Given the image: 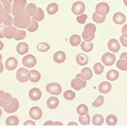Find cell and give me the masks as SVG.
Instances as JSON below:
<instances>
[{"mask_svg":"<svg viewBox=\"0 0 127 128\" xmlns=\"http://www.w3.org/2000/svg\"><path fill=\"white\" fill-rule=\"evenodd\" d=\"M2 22L5 26H11L13 24L12 18L10 14L5 12L1 16Z\"/></svg>","mask_w":127,"mask_h":128,"instance_id":"25","label":"cell"},{"mask_svg":"<svg viewBox=\"0 0 127 128\" xmlns=\"http://www.w3.org/2000/svg\"><path fill=\"white\" fill-rule=\"evenodd\" d=\"M47 106L51 109H55L58 106L59 104V99L55 96H51L47 100Z\"/></svg>","mask_w":127,"mask_h":128,"instance_id":"21","label":"cell"},{"mask_svg":"<svg viewBox=\"0 0 127 128\" xmlns=\"http://www.w3.org/2000/svg\"><path fill=\"white\" fill-rule=\"evenodd\" d=\"M81 42V38L79 35L78 34L72 35L69 39V42L71 45L74 47H76L79 45Z\"/></svg>","mask_w":127,"mask_h":128,"instance_id":"28","label":"cell"},{"mask_svg":"<svg viewBox=\"0 0 127 128\" xmlns=\"http://www.w3.org/2000/svg\"><path fill=\"white\" fill-rule=\"evenodd\" d=\"M29 116L32 119L37 120L40 119L42 116V111L38 106H33L30 109Z\"/></svg>","mask_w":127,"mask_h":128,"instance_id":"11","label":"cell"},{"mask_svg":"<svg viewBox=\"0 0 127 128\" xmlns=\"http://www.w3.org/2000/svg\"><path fill=\"white\" fill-rule=\"evenodd\" d=\"M76 94L74 92L71 90H67L64 93L63 96L64 98L68 100H71L74 99Z\"/></svg>","mask_w":127,"mask_h":128,"instance_id":"41","label":"cell"},{"mask_svg":"<svg viewBox=\"0 0 127 128\" xmlns=\"http://www.w3.org/2000/svg\"><path fill=\"white\" fill-rule=\"evenodd\" d=\"M122 33L124 37L127 38V24H125L122 29Z\"/></svg>","mask_w":127,"mask_h":128,"instance_id":"52","label":"cell"},{"mask_svg":"<svg viewBox=\"0 0 127 128\" xmlns=\"http://www.w3.org/2000/svg\"><path fill=\"white\" fill-rule=\"evenodd\" d=\"M104 102V97L103 96L100 95L92 103V106L95 108H98L102 106Z\"/></svg>","mask_w":127,"mask_h":128,"instance_id":"44","label":"cell"},{"mask_svg":"<svg viewBox=\"0 0 127 128\" xmlns=\"http://www.w3.org/2000/svg\"><path fill=\"white\" fill-rule=\"evenodd\" d=\"M87 18V16L85 14H82L80 16H78L76 18V20L78 23L80 24H85Z\"/></svg>","mask_w":127,"mask_h":128,"instance_id":"47","label":"cell"},{"mask_svg":"<svg viewBox=\"0 0 127 128\" xmlns=\"http://www.w3.org/2000/svg\"><path fill=\"white\" fill-rule=\"evenodd\" d=\"M95 37V35H88L83 32L82 34V38L86 42H90L93 40Z\"/></svg>","mask_w":127,"mask_h":128,"instance_id":"48","label":"cell"},{"mask_svg":"<svg viewBox=\"0 0 127 128\" xmlns=\"http://www.w3.org/2000/svg\"><path fill=\"white\" fill-rule=\"evenodd\" d=\"M2 18H1V17L0 16V25L2 24Z\"/></svg>","mask_w":127,"mask_h":128,"instance_id":"62","label":"cell"},{"mask_svg":"<svg viewBox=\"0 0 127 128\" xmlns=\"http://www.w3.org/2000/svg\"><path fill=\"white\" fill-rule=\"evenodd\" d=\"M58 6L55 3H51L49 4L47 8V13L50 15H54L58 11Z\"/></svg>","mask_w":127,"mask_h":128,"instance_id":"31","label":"cell"},{"mask_svg":"<svg viewBox=\"0 0 127 128\" xmlns=\"http://www.w3.org/2000/svg\"><path fill=\"white\" fill-rule=\"evenodd\" d=\"M39 27V24L34 20H33L31 22V25L27 28V30L30 32H34L37 30Z\"/></svg>","mask_w":127,"mask_h":128,"instance_id":"45","label":"cell"},{"mask_svg":"<svg viewBox=\"0 0 127 128\" xmlns=\"http://www.w3.org/2000/svg\"><path fill=\"white\" fill-rule=\"evenodd\" d=\"M120 59L125 60L127 62V52L122 53L120 57Z\"/></svg>","mask_w":127,"mask_h":128,"instance_id":"55","label":"cell"},{"mask_svg":"<svg viewBox=\"0 0 127 128\" xmlns=\"http://www.w3.org/2000/svg\"><path fill=\"white\" fill-rule=\"evenodd\" d=\"M95 73L96 75H100L104 72V67L100 62H97L93 68Z\"/></svg>","mask_w":127,"mask_h":128,"instance_id":"40","label":"cell"},{"mask_svg":"<svg viewBox=\"0 0 127 128\" xmlns=\"http://www.w3.org/2000/svg\"><path fill=\"white\" fill-rule=\"evenodd\" d=\"M29 96L32 100H38L42 96V92L38 88H32L29 91Z\"/></svg>","mask_w":127,"mask_h":128,"instance_id":"13","label":"cell"},{"mask_svg":"<svg viewBox=\"0 0 127 128\" xmlns=\"http://www.w3.org/2000/svg\"><path fill=\"white\" fill-rule=\"evenodd\" d=\"M79 122L82 125H87L89 124L90 122V115L87 114L85 116H80L78 118Z\"/></svg>","mask_w":127,"mask_h":128,"instance_id":"43","label":"cell"},{"mask_svg":"<svg viewBox=\"0 0 127 128\" xmlns=\"http://www.w3.org/2000/svg\"><path fill=\"white\" fill-rule=\"evenodd\" d=\"M19 106L18 100L16 98H12L11 101L3 108L4 112L6 113L11 114L15 113L18 110Z\"/></svg>","mask_w":127,"mask_h":128,"instance_id":"5","label":"cell"},{"mask_svg":"<svg viewBox=\"0 0 127 128\" xmlns=\"http://www.w3.org/2000/svg\"><path fill=\"white\" fill-rule=\"evenodd\" d=\"M4 8L2 6V4L0 2V16H1L2 15L4 14V12H5V11H4Z\"/></svg>","mask_w":127,"mask_h":128,"instance_id":"56","label":"cell"},{"mask_svg":"<svg viewBox=\"0 0 127 128\" xmlns=\"http://www.w3.org/2000/svg\"><path fill=\"white\" fill-rule=\"evenodd\" d=\"M106 122L108 126H114L118 122V118L115 115L110 114L106 118Z\"/></svg>","mask_w":127,"mask_h":128,"instance_id":"34","label":"cell"},{"mask_svg":"<svg viewBox=\"0 0 127 128\" xmlns=\"http://www.w3.org/2000/svg\"><path fill=\"white\" fill-rule=\"evenodd\" d=\"M110 11L109 5L105 2H101L97 4L96 7V12L103 16H106Z\"/></svg>","mask_w":127,"mask_h":128,"instance_id":"9","label":"cell"},{"mask_svg":"<svg viewBox=\"0 0 127 128\" xmlns=\"http://www.w3.org/2000/svg\"><path fill=\"white\" fill-rule=\"evenodd\" d=\"M12 98V97L10 94L7 93V92H6L5 98L2 102H0V106L2 107L3 108H4L11 101Z\"/></svg>","mask_w":127,"mask_h":128,"instance_id":"46","label":"cell"},{"mask_svg":"<svg viewBox=\"0 0 127 128\" xmlns=\"http://www.w3.org/2000/svg\"><path fill=\"white\" fill-rule=\"evenodd\" d=\"M68 126H78V123L74 122H71L67 124Z\"/></svg>","mask_w":127,"mask_h":128,"instance_id":"57","label":"cell"},{"mask_svg":"<svg viewBox=\"0 0 127 128\" xmlns=\"http://www.w3.org/2000/svg\"><path fill=\"white\" fill-rule=\"evenodd\" d=\"M112 88L111 83L107 82H104L100 84L98 90L100 92L103 94H106L110 92Z\"/></svg>","mask_w":127,"mask_h":128,"instance_id":"16","label":"cell"},{"mask_svg":"<svg viewBox=\"0 0 127 128\" xmlns=\"http://www.w3.org/2000/svg\"><path fill=\"white\" fill-rule=\"evenodd\" d=\"M120 42L122 43V44L124 46L127 47V38L122 36L120 38Z\"/></svg>","mask_w":127,"mask_h":128,"instance_id":"50","label":"cell"},{"mask_svg":"<svg viewBox=\"0 0 127 128\" xmlns=\"http://www.w3.org/2000/svg\"><path fill=\"white\" fill-rule=\"evenodd\" d=\"M4 70V65L3 63L1 62L0 64V74L2 73Z\"/></svg>","mask_w":127,"mask_h":128,"instance_id":"58","label":"cell"},{"mask_svg":"<svg viewBox=\"0 0 127 128\" xmlns=\"http://www.w3.org/2000/svg\"><path fill=\"white\" fill-rule=\"evenodd\" d=\"M17 30L16 28L12 26L5 28L3 32L4 37L8 39L14 38Z\"/></svg>","mask_w":127,"mask_h":128,"instance_id":"15","label":"cell"},{"mask_svg":"<svg viewBox=\"0 0 127 128\" xmlns=\"http://www.w3.org/2000/svg\"><path fill=\"white\" fill-rule=\"evenodd\" d=\"M2 55L0 54V63H1L2 62Z\"/></svg>","mask_w":127,"mask_h":128,"instance_id":"60","label":"cell"},{"mask_svg":"<svg viewBox=\"0 0 127 128\" xmlns=\"http://www.w3.org/2000/svg\"><path fill=\"white\" fill-rule=\"evenodd\" d=\"M26 3V0H14L11 9V13L13 16H15L25 12Z\"/></svg>","mask_w":127,"mask_h":128,"instance_id":"2","label":"cell"},{"mask_svg":"<svg viewBox=\"0 0 127 128\" xmlns=\"http://www.w3.org/2000/svg\"><path fill=\"white\" fill-rule=\"evenodd\" d=\"M36 58L33 55L29 54L24 57L22 60V63L24 66L27 68H32L36 64Z\"/></svg>","mask_w":127,"mask_h":128,"instance_id":"7","label":"cell"},{"mask_svg":"<svg viewBox=\"0 0 127 128\" xmlns=\"http://www.w3.org/2000/svg\"><path fill=\"white\" fill-rule=\"evenodd\" d=\"M13 22L16 28L26 29L31 25L32 20L25 12L15 16Z\"/></svg>","mask_w":127,"mask_h":128,"instance_id":"1","label":"cell"},{"mask_svg":"<svg viewBox=\"0 0 127 128\" xmlns=\"http://www.w3.org/2000/svg\"><path fill=\"white\" fill-rule=\"evenodd\" d=\"M113 20L116 24L121 25L123 24L126 21V17L123 13L118 12L114 15Z\"/></svg>","mask_w":127,"mask_h":128,"instance_id":"19","label":"cell"},{"mask_svg":"<svg viewBox=\"0 0 127 128\" xmlns=\"http://www.w3.org/2000/svg\"><path fill=\"white\" fill-rule=\"evenodd\" d=\"M44 126H63V124L60 122H54L52 121H48L44 123Z\"/></svg>","mask_w":127,"mask_h":128,"instance_id":"49","label":"cell"},{"mask_svg":"<svg viewBox=\"0 0 127 128\" xmlns=\"http://www.w3.org/2000/svg\"><path fill=\"white\" fill-rule=\"evenodd\" d=\"M31 72L25 68H20L17 70L16 78L20 82L24 83L29 80L31 78Z\"/></svg>","mask_w":127,"mask_h":128,"instance_id":"4","label":"cell"},{"mask_svg":"<svg viewBox=\"0 0 127 128\" xmlns=\"http://www.w3.org/2000/svg\"><path fill=\"white\" fill-rule=\"evenodd\" d=\"M13 0H0L3 4L4 11L9 14L11 12V4Z\"/></svg>","mask_w":127,"mask_h":128,"instance_id":"39","label":"cell"},{"mask_svg":"<svg viewBox=\"0 0 127 128\" xmlns=\"http://www.w3.org/2000/svg\"><path fill=\"white\" fill-rule=\"evenodd\" d=\"M26 35V33L25 30L17 29L14 37V39L16 40H23L25 38Z\"/></svg>","mask_w":127,"mask_h":128,"instance_id":"38","label":"cell"},{"mask_svg":"<svg viewBox=\"0 0 127 128\" xmlns=\"http://www.w3.org/2000/svg\"><path fill=\"white\" fill-rule=\"evenodd\" d=\"M80 74L84 79L86 80H89L93 77V72L91 69L88 67L84 68L81 72Z\"/></svg>","mask_w":127,"mask_h":128,"instance_id":"23","label":"cell"},{"mask_svg":"<svg viewBox=\"0 0 127 128\" xmlns=\"http://www.w3.org/2000/svg\"><path fill=\"white\" fill-rule=\"evenodd\" d=\"M89 109L87 106L84 104H81L77 108V112L80 116L86 115Z\"/></svg>","mask_w":127,"mask_h":128,"instance_id":"32","label":"cell"},{"mask_svg":"<svg viewBox=\"0 0 127 128\" xmlns=\"http://www.w3.org/2000/svg\"><path fill=\"white\" fill-rule=\"evenodd\" d=\"M23 125L25 126H35L36 124L32 120H28L24 123Z\"/></svg>","mask_w":127,"mask_h":128,"instance_id":"51","label":"cell"},{"mask_svg":"<svg viewBox=\"0 0 127 128\" xmlns=\"http://www.w3.org/2000/svg\"><path fill=\"white\" fill-rule=\"evenodd\" d=\"M106 16H103L99 14L96 12L93 13V20L97 24H102L105 21Z\"/></svg>","mask_w":127,"mask_h":128,"instance_id":"37","label":"cell"},{"mask_svg":"<svg viewBox=\"0 0 127 128\" xmlns=\"http://www.w3.org/2000/svg\"><path fill=\"white\" fill-rule=\"evenodd\" d=\"M19 120L16 116H10L6 119L5 123L8 126H17L18 125Z\"/></svg>","mask_w":127,"mask_h":128,"instance_id":"26","label":"cell"},{"mask_svg":"<svg viewBox=\"0 0 127 128\" xmlns=\"http://www.w3.org/2000/svg\"><path fill=\"white\" fill-rule=\"evenodd\" d=\"M76 62L80 66H85L89 62V58L84 53H79L76 57Z\"/></svg>","mask_w":127,"mask_h":128,"instance_id":"20","label":"cell"},{"mask_svg":"<svg viewBox=\"0 0 127 128\" xmlns=\"http://www.w3.org/2000/svg\"><path fill=\"white\" fill-rule=\"evenodd\" d=\"M44 13L43 9L40 8H38L36 14L33 16L32 17V18L36 21H41L44 20Z\"/></svg>","mask_w":127,"mask_h":128,"instance_id":"35","label":"cell"},{"mask_svg":"<svg viewBox=\"0 0 127 128\" xmlns=\"http://www.w3.org/2000/svg\"><path fill=\"white\" fill-rule=\"evenodd\" d=\"M66 54L64 52L59 51L55 53L53 56L54 60L57 64H62L66 60Z\"/></svg>","mask_w":127,"mask_h":128,"instance_id":"17","label":"cell"},{"mask_svg":"<svg viewBox=\"0 0 127 128\" xmlns=\"http://www.w3.org/2000/svg\"><path fill=\"white\" fill-rule=\"evenodd\" d=\"M85 10V5L83 2L78 1L73 4L71 11L74 15L78 16L83 13Z\"/></svg>","mask_w":127,"mask_h":128,"instance_id":"10","label":"cell"},{"mask_svg":"<svg viewBox=\"0 0 127 128\" xmlns=\"http://www.w3.org/2000/svg\"><path fill=\"white\" fill-rule=\"evenodd\" d=\"M5 28V27L4 26H0V38H4V30Z\"/></svg>","mask_w":127,"mask_h":128,"instance_id":"54","label":"cell"},{"mask_svg":"<svg viewBox=\"0 0 127 128\" xmlns=\"http://www.w3.org/2000/svg\"><path fill=\"white\" fill-rule=\"evenodd\" d=\"M37 8L36 6L33 3L28 4L25 8L26 13L29 16L33 17L36 14Z\"/></svg>","mask_w":127,"mask_h":128,"instance_id":"24","label":"cell"},{"mask_svg":"<svg viewBox=\"0 0 127 128\" xmlns=\"http://www.w3.org/2000/svg\"><path fill=\"white\" fill-rule=\"evenodd\" d=\"M46 90L48 93L53 95H59L62 92V87L57 83H51L47 84Z\"/></svg>","mask_w":127,"mask_h":128,"instance_id":"6","label":"cell"},{"mask_svg":"<svg viewBox=\"0 0 127 128\" xmlns=\"http://www.w3.org/2000/svg\"><path fill=\"white\" fill-rule=\"evenodd\" d=\"M123 1L124 4L127 7V0H123Z\"/></svg>","mask_w":127,"mask_h":128,"instance_id":"61","label":"cell"},{"mask_svg":"<svg viewBox=\"0 0 127 128\" xmlns=\"http://www.w3.org/2000/svg\"><path fill=\"white\" fill-rule=\"evenodd\" d=\"M18 61L14 57H9L5 62V66L8 70L12 71L15 69L18 66Z\"/></svg>","mask_w":127,"mask_h":128,"instance_id":"12","label":"cell"},{"mask_svg":"<svg viewBox=\"0 0 127 128\" xmlns=\"http://www.w3.org/2000/svg\"><path fill=\"white\" fill-rule=\"evenodd\" d=\"M116 66L119 69L123 71H126L127 70V62L125 60L121 59L117 61Z\"/></svg>","mask_w":127,"mask_h":128,"instance_id":"42","label":"cell"},{"mask_svg":"<svg viewBox=\"0 0 127 128\" xmlns=\"http://www.w3.org/2000/svg\"><path fill=\"white\" fill-rule=\"evenodd\" d=\"M36 48L39 51L44 52L50 50V46L46 42H40L37 45Z\"/></svg>","mask_w":127,"mask_h":128,"instance_id":"36","label":"cell"},{"mask_svg":"<svg viewBox=\"0 0 127 128\" xmlns=\"http://www.w3.org/2000/svg\"><path fill=\"white\" fill-rule=\"evenodd\" d=\"M29 50V46L25 42H20L17 46V52L20 55H23L27 53Z\"/></svg>","mask_w":127,"mask_h":128,"instance_id":"18","label":"cell"},{"mask_svg":"<svg viewBox=\"0 0 127 128\" xmlns=\"http://www.w3.org/2000/svg\"><path fill=\"white\" fill-rule=\"evenodd\" d=\"M6 97V92L2 90H0V102L4 101Z\"/></svg>","mask_w":127,"mask_h":128,"instance_id":"53","label":"cell"},{"mask_svg":"<svg viewBox=\"0 0 127 128\" xmlns=\"http://www.w3.org/2000/svg\"><path fill=\"white\" fill-rule=\"evenodd\" d=\"M109 50L114 53H117L120 50L121 46L118 40L115 39H111L107 44Z\"/></svg>","mask_w":127,"mask_h":128,"instance_id":"14","label":"cell"},{"mask_svg":"<svg viewBox=\"0 0 127 128\" xmlns=\"http://www.w3.org/2000/svg\"><path fill=\"white\" fill-rule=\"evenodd\" d=\"M4 46V45L3 43L2 42L0 41V51H1L3 48Z\"/></svg>","mask_w":127,"mask_h":128,"instance_id":"59","label":"cell"},{"mask_svg":"<svg viewBox=\"0 0 127 128\" xmlns=\"http://www.w3.org/2000/svg\"><path fill=\"white\" fill-rule=\"evenodd\" d=\"M102 61L107 66H112L116 61V56L112 53L107 52L104 54L102 57Z\"/></svg>","mask_w":127,"mask_h":128,"instance_id":"8","label":"cell"},{"mask_svg":"<svg viewBox=\"0 0 127 128\" xmlns=\"http://www.w3.org/2000/svg\"><path fill=\"white\" fill-rule=\"evenodd\" d=\"M104 118L103 116L100 114H96L94 115L92 119L93 124L96 126H100L103 124Z\"/></svg>","mask_w":127,"mask_h":128,"instance_id":"29","label":"cell"},{"mask_svg":"<svg viewBox=\"0 0 127 128\" xmlns=\"http://www.w3.org/2000/svg\"><path fill=\"white\" fill-rule=\"evenodd\" d=\"M119 74L115 70H111L107 72L106 74V78L108 80L114 81L118 78Z\"/></svg>","mask_w":127,"mask_h":128,"instance_id":"27","label":"cell"},{"mask_svg":"<svg viewBox=\"0 0 127 128\" xmlns=\"http://www.w3.org/2000/svg\"><path fill=\"white\" fill-rule=\"evenodd\" d=\"M81 48L83 51L89 52H91L93 48V44L92 42H82L81 44Z\"/></svg>","mask_w":127,"mask_h":128,"instance_id":"33","label":"cell"},{"mask_svg":"<svg viewBox=\"0 0 127 128\" xmlns=\"http://www.w3.org/2000/svg\"><path fill=\"white\" fill-rule=\"evenodd\" d=\"M96 30V28L94 24L91 23H89L85 25L84 33L88 35H93L95 34Z\"/></svg>","mask_w":127,"mask_h":128,"instance_id":"22","label":"cell"},{"mask_svg":"<svg viewBox=\"0 0 127 128\" xmlns=\"http://www.w3.org/2000/svg\"><path fill=\"white\" fill-rule=\"evenodd\" d=\"M2 110H1V109L0 108V116H1V115H2Z\"/></svg>","mask_w":127,"mask_h":128,"instance_id":"63","label":"cell"},{"mask_svg":"<svg viewBox=\"0 0 127 128\" xmlns=\"http://www.w3.org/2000/svg\"><path fill=\"white\" fill-rule=\"evenodd\" d=\"M31 72V78H30V80L31 82L33 83L38 82L41 79V75L39 72L37 70H32L30 71Z\"/></svg>","mask_w":127,"mask_h":128,"instance_id":"30","label":"cell"},{"mask_svg":"<svg viewBox=\"0 0 127 128\" xmlns=\"http://www.w3.org/2000/svg\"><path fill=\"white\" fill-rule=\"evenodd\" d=\"M86 85V80L78 74L76 78L71 81V87L76 91H79L82 88H85Z\"/></svg>","mask_w":127,"mask_h":128,"instance_id":"3","label":"cell"}]
</instances>
